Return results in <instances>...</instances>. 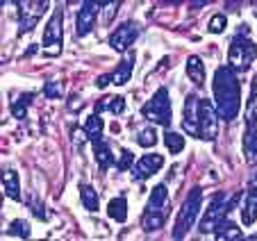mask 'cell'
Here are the masks:
<instances>
[{
    "mask_svg": "<svg viewBox=\"0 0 257 241\" xmlns=\"http://www.w3.org/2000/svg\"><path fill=\"white\" fill-rule=\"evenodd\" d=\"M30 232H32V230H30V223L28 221H21V218H16V221L7 227V234H10V236H21V239H28Z\"/></svg>",
    "mask_w": 257,
    "mask_h": 241,
    "instance_id": "obj_28",
    "label": "cell"
},
{
    "mask_svg": "<svg viewBox=\"0 0 257 241\" xmlns=\"http://www.w3.org/2000/svg\"><path fill=\"white\" fill-rule=\"evenodd\" d=\"M137 141H139L141 148H153V146L157 144V132H155V128H144V130L139 132V137H137Z\"/></svg>",
    "mask_w": 257,
    "mask_h": 241,
    "instance_id": "obj_29",
    "label": "cell"
},
{
    "mask_svg": "<svg viewBox=\"0 0 257 241\" xmlns=\"http://www.w3.org/2000/svg\"><path fill=\"white\" fill-rule=\"evenodd\" d=\"M93 157H96V164L100 166L102 171H107L109 166L118 164L116 159H114V153H112V148H109L107 141H98V144H93Z\"/></svg>",
    "mask_w": 257,
    "mask_h": 241,
    "instance_id": "obj_17",
    "label": "cell"
},
{
    "mask_svg": "<svg viewBox=\"0 0 257 241\" xmlns=\"http://www.w3.org/2000/svg\"><path fill=\"white\" fill-rule=\"evenodd\" d=\"M218 135V111L209 100H200L198 114V139L214 141Z\"/></svg>",
    "mask_w": 257,
    "mask_h": 241,
    "instance_id": "obj_9",
    "label": "cell"
},
{
    "mask_svg": "<svg viewBox=\"0 0 257 241\" xmlns=\"http://www.w3.org/2000/svg\"><path fill=\"white\" fill-rule=\"evenodd\" d=\"M62 41H64V12L62 7H55L44 30V44L41 46H44L46 57H57L62 53Z\"/></svg>",
    "mask_w": 257,
    "mask_h": 241,
    "instance_id": "obj_7",
    "label": "cell"
},
{
    "mask_svg": "<svg viewBox=\"0 0 257 241\" xmlns=\"http://www.w3.org/2000/svg\"><path fill=\"white\" fill-rule=\"evenodd\" d=\"M164 144H166V148H169L171 155H180V153H182V148H185V137L178 135V132H169V130H166Z\"/></svg>",
    "mask_w": 257,
    "mask_h": 241,
    "instance_id": "obj_27",
    "label": "cell"
},
{
    "mask_svg": "<svg viewBox=\"0 0 257 241\" xmlns=\"http://www.w3.org/2000/svg\"><path fill=\"white\" fill-rule=\"evenodd\" d=\"M137 37H139V25L127 21V23H121L112 32L109 46H112V50H116V53H127V50L132 48V44L137 41Z\"/></svg>",
    "mask_w": 257,
    "mask_h": 241,
    "instance_id": "obj_11",
    "label": "cell"
},
{
    "mask_svg": "<svg viewBox=\"0 0 257 241\" xmlns=\"http://www.w3.org/2000/svg\"><path fill=\"white\" fill-rule=\"evenodd\" d=\"M135 164H137V162H135V155H132L130 153V150H121V159H118V169H121V171H132V169H135Z\"/></svg>",
    "mask_w": 257,
    "mask_h": 241,
    "instance_id": "obj_32",
    "label": "cell"
},
{
    "mask_svg": "<svg viewBox=\"0 0 257 241\" xmlns=\"http://www.w3.org/2000/svg\"><path fill=\"white\" fill-rule=\"evenodd\" d=\"M255 221H257V198L248 196L241 207V223L243 225H252Z\"/></svg>",
    "mask_w": 257,
    "mask_h": 241,
    "instance_id": "obj_26",
    "label": "cell"
},
{
    "mask_svg": "<svg viewBox=\"0 0 257 241\" xmlns=\"http://www.w3.org/2000/svg\"><path fill=\"white\" fill-rule=\"evenodd\" d=\"M246 126H257V73L252 75L250 82V96H248V105H246Z\"/></svg>",
    "mask_w": 257,
    "mask_h": 241,
    "instance_id": "obj_22",
    "label": "cell"
},
{
    "mask_svg": "<svg viewBox=\"0 0 257 241\" xmlns=\"http://www.w3.org/2000/svg\"><path fill=\"white\" fill-rule=\"evenodd\" d=\"M166 214H169V189L164 184L153 187L151 198L146 203V209L141 214V225L146 232H155L166 223Z\"/></svg>",
    "mask_w": 257,
    "mask_h": 241,
    "instance_id": "obj_3",
    "label": "cell"
},
{
    "mask_svg": "<svg viewBox=\"0 0 257 241\" xmlns=\"http://www.w3.org/2000/svg\"><path fill=\"white\" fill-rule=\"evenodd\" d=\"M164 166V157L157 153H148L144 155V157L139 159L135 164V169H132V175H135L137 180H148L151 175H155L157 171Z\"/></svg>",
    "mask_w": 257,
    "mask_h": 241,
    "instance_id": "obj_13",
    "label": "cell"
},
{
    "mask_svg": "<svg viewBox=\"0 0 257 241\" xmlns=\"http://www.w3.org/2000/svg\"><path fill=\"white\" fill-rule=\"evenodd\" d=\"M241 241H257V232H255V234H250V236H243Z\"/></svg>",
    "mask_w": 257,
    "mask_h": 241,
    "instance_id": "obj_35",
    "label": "cell"
},
{
    "mask_svg": "<svg viewBox=\"0 0 257 241\" xmlns=\"http://www.w3.org/2000/svg\"><path fill=\"white\" fill-rule=\"evenodd\" d=\"M62 93H64V84H62V80H48V82L44 84V96L46 98H62Z\"/></svg>",
    "mask_w": 257,
    "mask_h": 241,
    "instance_id": "obj_30",
    "label": "cell"
},
{
    "mask_svg": "<svg viewBox=\"0 0 257 241\" xmlns=\"http://www.w3.org/2000/svg\"><path fill=\"white\" fill-rule=\"evenodd\" d=\"M239 203V196H234L232 200H228V196H225L223 191L214 193L212 198H209L207 207H205V214L203 218H200V225L198 230L203 232V234H209V232H214L221 223L228 218V214L234 209V205Z\"/></svg>",
    "mask_w": 257,
    "mask_h": 241,
    "instance_id": "obj_4",
    "label": "cell"
},
{
    "mask_svg": "<svg viewBox=\"0 0 257 241\" xmlns=\"http://www.w3.org/2000/svg\"><path fill=\"white\" fill-rule=\"evenodd\" d=\"M32 100H34V93H23V96H19V100L12 102V116H14V118H25Z\"/></svg>",
    "mask_w": 257,
    "mask_h": 241,
    "instance_id": "obj_25",
    "label": "cell"
},
{
    "mask_svg": "<svg viewBox=\"0 0 257 241\" xmlns=\"http://www.w3.org/2000/svg\"><path fill=\"white\" fill-rule=\"evenodd\" d=\"M248 196H250V198H257V173L252 175V180L248 182Z\"/></svg>",
    "mask_w": 257,
    "mask_h": 241,
    "instance_id": "obj_34",
    "label": "cell"
},
{
    "mask_svg": "<svg viewBox=\"0 0 257 241\" xmlns=\"http://www.w3.org/2000/svg\"><path fill=\"white\" fill-rule=\"evenodd\" d=\"M141 116L146 120H151L155 126H171V118H173V111H171V96H169V89L160 87L153 98L141 107Z\"/></svg>",
    "mask_w": 257,
    "mask_h": 241,
    "instance_id": "obj_6",
    "label": "cell"
},
{
    "mask_svg": "<svg viewBox=\"0 0 257 241\" xmlns=\"http://www.w3.org/2000/svg\"><path fill=\"white\" fill-rule=\"evenodd\" d=\"M225 25H228V19H225L223 14H214L207 23V32L209 34H221L225 30Z\"/></svg>",
    "mask_w": 257,
    "mask_h": 241,
    "instance_id": "obj_31",
    "label": "cell"
},
{
    "mask_svg": "<svg viewBox=\"0 0 257 241\" xmlns=\"http://www.w3.org/2000/svg\"><path fill=\"white\" fill-rule=\"evenodd\" d=\"M80 203H82V207L87 209V212H98L100 200H98V193L91 184H82V187H80Z\"/></svg>",
    "mask_w": 257,
    "mask_h": 241,
    "instance_id": "obj_23",
    "label": "cell"
},
{
    "mask_svg": "<svg viewBox=\"0 0 257 241\" xmlns=\"http://www.w3.org/2000/svg\"><path fill=\"white\" fill-rule=\"evenodd\" d=\"M123 109H125V100H123V96H105V98H100L98 105H96V114H100V111L123 114Z\"/></svg>",
    "mask_w": 257,
    "mask_h": 241,
    "instance_id": "obj_20",
    "label": "cell"
},
{
    "mask_svg": "<svg viewBox=\"0 0 257 241\" xmlns=\"http://www.w3.org/2000/svg\"><path fill=\"white\" fill-rule=\"evenodd\" d=\"M48 10L46 0H32V3H21L19 5V34L32 32L34 25L41 21V16Z\"/></svg>",
    "mask_w": 257,
    "mask_h": 241,
    "instance_id": "obj_8",
    "label": "cell"
},
{
    "mask_svg": "<svg viewBox=\"0 0 257 241\" xmlns=\"http://www.w3.org/2000/svg\"><path fill=\"white\" fill-rule=\"evenodd\" d=\"M252 14H255V16H257V5H255V10H252Z\"/></svg>",
    "mask_w": 257,
    "mask_h": 241,
    "instance_id": "obj_36",
    "label": "cell"
},
{
    "mask_svg": "<svg viewBox=\"0 0 257 241\" xmlns=\"http://www.w3.org/2000/svg\"><path fill=\"white\" fill-rule=\"evenodd\" d=\"M187 77H189L196 87H200V84L205 82V64L198 55H191V57L187 59Z\"/></svg>",
    "mask_w": 257,
    "mask_h": 241,
    "instance_id": "obj_19",
    "label": "cell"
},
{
    "mask_svg": "<svg viewBox=\"0 0 257 241\" xmlns=\"http://www.w3.org/2000/svg\"><path fill=\"white\" fill-rule=\"evenodd\" d=\"M212 91H214V107L218 111V118L223 120L237 118L239 109H241V84H239L237 73L228 64L218 66L214 71Z\"/></svg>",
    "mask_w": 257,
    "mask_h": 241,
    "instance_id": "obj_1",
    "label": "cell"
},
{
    "mask_svg": "<svg viewBox=\"0 0 257 241\" xmlns=\"http://www.w3.org/2000/svg\"><path fill=\"white\" fill-rule=\"evenodd\" d=\"M200 100L198 96H187L185 100V118H182V128L187 130V135L198 137V114H200Z\"/></svg>",
    "mask_w": 257,
    "mask_h": 241,
    "instance_id": "obj_14",
    "label": "cell"
},
{
    "mask_svg": "<svg viewBox=\"0 0 257 241\" xmlns=\"http://www.w3.org/2000/svg\"><path fill=\"white\" fill-rule=\"evenodd\" d=\"M200 207H203V189L194 187L187 193L185 203H182V207H180V212H178V218H175V225H173L175 241H182L187 236V232H189L191 225L196 223V216H198Z\"/></svg>",
    "mask_w": 257,
    "mask_h": 241,
    "instance_id": "obj_5",
    "label": "cell"
},
{
    "mask_svg": "<svg viewBox=\"0 0 257 241\" xmlns=\"http://www.w3.org/2000/svg\"><path fill=\"white\" fill-rule=\"evenodd\" d=\"M107 214H109V218H114L116 223H125V218H127V200L123 196L112 198L109 205H107Z\"/></svg>",
    "mask_w": 257,
    "mask_h": 241,
    "instance_id": "obj_21",
    "label": "cell"
},
{
    "mask_svg": "<svg viewBox=\"0 0 257 241\" xmlns=\"http://www.w3.org/2000/svg\"><path fill=\"white\" fill-rule=\"evenodd\" d=\"M3 191L12 200H21V180L14 169L3 171Z\"/></svg>",
    "mask_w": 257,
    "mask_h": 241,
    "instance_id": "obj_16",
    "label": "cell"
},
{
    "mask_svg": "<svg viewBox=\"0 0 257 241\" xmlns=\"http://www.w3.org/2000/svg\"><path fill=\"white\" fill-rule=\"evenodd\" d=\"M102 130H105V123H102V118L98 114H91L87 118V123H84V135L89 137V139L93 141V144H98V141H102Z\"/></svg>",
    "mask_w": 257,
    "mask_h": 241,
    "instance_id": "obj_24",
    "label": "cell"
},
{
    "mask_svg": "<svg viewBox=\"0 0 257 241\" xmlns=\"http://www.w3.org/2000/svg\"><path fill=\"white\" fill-rule=\"evenodd\" d=\"M132 71H135V53H127L125 57L118 62V66L114 68L112 73H107V75L98 77L96 87L98 89H105L107 84H116V87H121V84H125L127 80L132 77Z\"/></svg>",
    "mask_w": 257,
    "mask_h": 241,
    "instance_id": "obj_10",
    "label": "cell"
},
{
    "mask_svg": "<svg viewBox=\"0 0 257 241\" xmlns=\"http://www.w3.org/2000/svg\"><path fill=\"white\" fill-rule=\"evenodd\" d=\"M100 3H82V7L78 10V16H75V34L78 37H87L93 28H96V19H98V12H100Z\"/></svg>",
    "mask_w": 257,
    "mask_h": 241,
    "instance_id": "obj_12",
    "label": "cell"
},
{
    "mask_svg": "<svg viewBox=\"0 0 257 241\" xmlns=\"http://www.w3.org/2000/svg\"><path fill=\"white\" fill-rule=\"evenodd\" d=\"M214 236H216V241H241L243 239L241 227L234 221H230V218H225V221L214 230Z\"/></svg>",
    "mask_w": 257,
    "mask_h": 241,
    "instance_id": "obj_18",
    "label": "cell"
},
{
    "mask_svg": "<svg viewBox=\"0 0 257 241\" xmlns=\"http://www.w3.org/2000/svg\"><path fill=\"white\" fill-rule=\"evenodd\" d=\"M32 212H34V216H37V218H46V209H44V205H39L37 200H32Z\"/></svg>",
    "mask_w": 257,
    "mask_h": 241,
    "instance_id": "obj_33",
    "label": "cell"
},
{
    "mask_svg": "<svg viewBox=\"0 0 257 241\" xmlns=\"http://www.w3.org/2000/svg\"><path fill=\"white\" fill-rule=\"evenodd\" d=\"M257 59V46L252 44L250 34H248V25H241L237 30V34L230 41L228 50V66L234 73H243L250 68V64Z\"/></svg>",
    "mask_w": 257,
    "mask_h": 241,
    "instance_id": "obj_2",
    "label": "cell"
},
{
    "mask_svg": "<svg viewBox=\"0 0 257 241\" xmlns=\"http://www.w3.org/2000/svg\"><path fill=\"white\" fill-rule=\"evenodd\" d=\"M243 157L250 166L257 169V126H246L243 135Z\"/></svg>",
    "mask_w": 257,
    "mask_h": 241,
    "instance_id": "obj_15",
    "label": "cell"
}]
</instances>
